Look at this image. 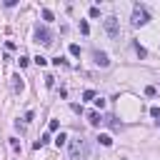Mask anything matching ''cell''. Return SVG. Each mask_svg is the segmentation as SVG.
Returning <instances> with one entry per match:
<instances>
[{
    "mask_svg": "<svg viewBox=\"0 0 160 160\" xmlns=\"http://www.w3.org/2000/svg\"><path fill=\"white\" fill-rule=\"evenodd\" d=\"M90 18H100V8H90Z\"/></svg>",
    "mask_w": 160,
    "mask_h": 160,
    "instance_id": "cell-18",
    "label": "cell"
},
{
    "mask_svg": "<svg viewBox=\"0 0 160 160\" xmlns=\"http://www.w3.org/2000/svg\"><path fill=\"white\" fill-rule=\"evenodd\" d=\"M33 118H35V113H33V110H28V113H25V123H33Z\"/></svg>",
    "mask_w": 160,
    "mask_h": 160,
    "instance_id": "cell-16",
    "label": "cell"
},
{
    "mask_svg": "<svg viewBox=\"0 0 160 160\" xmlns=\"http://www.w3.org/2000/svg\"><path fill=\"white\" fill-rule=\"evenodd\" d=\"M48 128H50V130H53V133H55V130H58V128H60V123H58V120H50V125H48Z\"/></svg>",
    "mask_w": 160,
    "mask_h": 160,
    "instance_id": "cell-17",
    "label": "cell"
},
{
    "mask_svg": "<svg viewBox=\"0 0 160 160\" xmlns=\"http://www.w3.org/2000/svg\"><path fill=\"white\" fill-rule=\"evenodd\" d=\"M10 148H13L15 153L20 150V140H18V138H10Z\"/></svg>",
    "mask_w": 160,
    "mask_h": 160,
    "instance_id": "cell-10",
    "label": "cell"
},
{
    "mask_svg": "<svg viewBox=\"0 0 160 160\" xmlns=\"http://www.w3.org/2000/svg\"><path fill=\"white\" fill-rule=\"evenodd\" d=\"M53 83H55V78H53V75H48V78H45V85H48V88H53Z\"/></svg>",
    "mask_w": 160,
    "mask_h": 160,
    "instance_id": "cell-19",
    "label": "cell"
},
{
    "mask_svg": "<svg viewBox=\"0 0 160 160\" xmlns=\"http://www.w3.org/2000/svg\"><path fill=\"white\" fill-rule=\"evenodd\" d=\"M135 50H138V55H140V58H145V55H148V53H145V48H140L138 43H135Z\"/></svg>",
    "mask_w": 160,
    "mask_h": 160,
    "instance_id": "cell-15",
    "label": "cell"
},
{
    "mask_svg": "<svg viewBox=\"0 0 160 160\" xmlns=\"http://www.w3.org/2000/svg\"><path fill=\"white\" fill-rule=\"evenodd\" d=\"M70 55H75V58H78V55H80V45H75V43H73V45H70Z\"/></svg>",
    "mask_w": 160,
    "mask_h": 160,
    "instance_id": "cell-12",
    "label": "cell"
},
{
    "mask_svg": "<svg viewBox=\"0 0 160 160\" xmlns=\"http://www.w3.org/2000/svg\"><path fill=\"white\" fill-rule=\"evenodd\" d=\"M90 155V143L85 138H75L70 140V150H68V160H85Z\"/></svg>",
    "mask_w": 160,
    "mask_h": 160,
    "instance_id": "cell-1",
    "label": "cell"
},
{
    "mask_svg": "<svg viewBox=\"0 0 160 160\" xmlns=\"http://www.w3.org/2000/svg\"><path fill=\"white\" fill-rule=\"evenodd\" d=\"M93 98H95V90H85L83 93V100H93Z\"/></svg>",
    "mask_w": 160,
    "mask_h": 160,
    "instance_id": "cell-13",
    "label": "cell"
},
{
    "mask_svg": "<svg viewBox=\"0 0 160 160\" xmlns=\"http://www.w3.org/2000/svg\"><path fill=\"white\" fill-rule=\"evenodd\" d=\"M65 140H68V135H65V133H60V135L55 138V145H58V148H63V145H65Z\"/></svg>",
    "mask_w": 160,
    "mask_h": 160,
    "instance_id": "cell-8",
    "label": "cell"
},
{
    "mask_svg": "<svg viewBox=\"0 0 160 160\" xmlns=\"http://www.w3.org/2000/svg\"><path fill=\"white\" fill-rule=\"evenodd\" d=\"M98 140H100V145H105V148H110V145H113V138H110V135H105V133H103V135H98Z\"/></svg>",
    "mask_w": 160,
    "mask_h": 160,
    "instance_id": "cell-7",
    "label": "cell"
},
{
    "mask_svg": "<svg viewBox=\"0 0 160 160\" xmlns=\"http://www.w3.org/2000/svg\"><path fill=\"white\" fill-rule=\"evenodd\" d=\"M148 20H150L148 10H145L143 5H135V10H133V25H135V28H140V25H145Z\"/></svg>",
    "mask_w": 160,
    "mask_h": 160,
    "instance_id": "cell-2",
    "label": "cell"
},
{
    "mask_svg": "<svg viewBox=\"0 0 160 160\" xmlns=\"http://www.w3.org/2000/svg\"><path fill=\"white\" fill-rule=\"evenodd\" d=\"M93 58H95V63H98L100 68H108V65H110V58H108L105 53H100V50H95V53H93Z\"/></svg>",
    "mask_w": 160,
    "mask_h": 160,
    "instance_id": "cell-5",
    "label": "cell"
},
{
    "mask_svg": "<svg viewBox=\"0 0 160 160\" xmlns=\"http://www.w3.org/2000/svg\"><path fill=\"white\" fill-rule=\"evenodd\" d=\"M43 20H53V13L50 10H43Z\"/></svg>",
    "mask_w": 160,
    "mask_h": 160,
    "instance_id": "cell-20",
    "label": "cell"
},
{
    "mask_svg": "<svg viewBox=\"0 0 160 160\" xmlns=\"http://www.w3.org/2000/svg\"><path fill=\"white\" fill-rule=\"evenodd\" d=\"M35 63H38L40 68H43V65H48V58H43V55H38V58H35Z\"/></svg>",
    "mask_w": 160,
    "mask_h": 160,
    "instance_id": "cell-11",
    "label": "cell"
},
{
    "mask_svg": "<svg viewBox=\"0 0 160 160\" xmlns=\"http://www.w3.org/2000/svg\"><path fill=\"white\" fill-rule=\"evenodd\" d=\"M88 120H90V125H100V123H103L100 113H95V110H90V113H88Z\"/></svg>",
    "mask_w": 160,
    "mask_h": 160,
    "instance_id": "cell-6",
    "label": "cell"
},
{
    "mask_svg": "<svg viewBox=\"0 0 160 160\" xmlns=\"http://www.w3.org/2000/svg\"><path fill=\"white\" fill-rule=\"evenodd\" d=\"M105 30H108V35L113 38V40H118L120 38V20L118 18H105Z\"/></svg>",
    "mask_w": 160,
    "mask_h": 160,
    "instance_id": "cell-3",
    "label": "cell"
},
{
    "mask_svg": "<svg viewBox=\"0 0 160 160\" xmlns=\"http://www.w3.org/2000/svg\"><path fill=\"white\" fill-rule=\"evenodd\" d=\"M155 93H158V90H155V85H148V88H145V95H150V98H153Z\"/></svg>",
    "mask_w": 160,
    "mask_h": 160,
    "instance_id": "cell-14",
    "label": "cell"
},
{
    "mask_svg": "<svg viewBox=\"0 0 160 160\" xmlns=\"http://www.w3.org/2000/svg\"><path fill=\"white\" fill-rule=\"evenodd\" d=\"M80 33H83V35H88V33H90V25L85 23V20H80Z\"/></svg>",
    "mask_w": 160,
    "mask_h": 160,
    "instance_id": "cell-9",
    "label": "cell"
},
{
    "mask_svg": "<svg viewBox=\"0 0 160 160\" xmlns=\"http://www.w3.org/2000/svg\"><path fill=\"white\" fill-rule=\"evenodd\" d=\"M35 40H38L40 45H53V33L48 28H38L35 30Z\"/></svg>",
    "mask_w": 160,
    "mask_h": 160,
    "instance_id": "cell-4",
    "label": "cell"
},
{
    "mask_svg": "<svg viewBox=\"0 0 160 160\" xmlns=\"http://www.w3.org/2000/svg\"><path fill=\"white\" fill-rule=\"evenodd\" d=\"M150 115L153 118H160V108H150Z\"/></svg>",
    "mask_w": 160,
    "mask_h": 160,
    "instance_id": "cell-21",
    "label": "cell"
}]
</instances>
